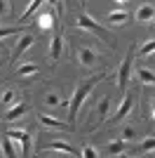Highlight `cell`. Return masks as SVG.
Returning <instances> with one entry per match:
<instances>
[{
    "mask_svg": "<svg viewBox=\"0 0 155 158\" xmlns=\"http://www.w3.org/2000/svg\"><path fill=\"white\" fill-rule=\"evenodd\" d=\"M42 2H45V0H31V5L26 7V10H24V14L19 17V21H21V24H24L26 19H31L33 14H35V12L40 10V5H42Z\"/></svg>",
    "mask_w": 155,
    "mask_h": 158,
    "instance_id": "17",
    "label": "cell"
},
{
    "mask_svg": "<svg viewBox=\"0 0 155 158\" xmlns=\"http://www.w3.org/2000/svg\"><path fill=\"white\" fill-rule=\"evenodd\" d=\"M127 17H129V14L125 12V10H115V12H110L108 17H106V21H110V24H125Z\"/></svg>",
    "mask_w": 155,
    "mask_h": 158,
    "instance_id": "21",
    "label": "cell"
},
{
    "mask_svg": "<svg viewBox=\"0 0 155 158\" xmlns=\"http://www.w3.org/2000/svg\"><path fill=\"white\" fill-rule=\"evenodd\" d=\"M26 111H28V106H26V104H14L12 109H7L5 120H7V123H14V120H19L21 116H26Z\"/></svg>",
    "mask_w": 155,
    "mask_h": 158,
    "instance_id": "12",
    "label": "cell"
},
{
    "mask_svg": "<svg viewBox=\"0 0 155 158\" xmlns=\"http://www.w3.org/2000/svg\"><path fill=\"white\" fill-rule=\"evenodd\" d=\"M101 78H103V73H99V76H92V78H87L85 83H80V85L75 87V92H73V97H71V106H68V120H71V123L78 118V111H80L82 102L89 97V92L94 90V85H97Z\"/></svg>",
    "mask_w": 155,
    "mask_h": 158,
    "instance_id": "1",
    "label": "cell"
},
{
    "mask_svg": "<svg viewBox=\"0 0 155 158\" xmlns=\"http://www.w3.org/2000/svg\"><path fill=\"white\" fill-rule=\"evenodd\" d=\"M33 45H35V35H33V33H24V35L17 40L14 50H12V61H19L21 57H24V52H26V50H31Z\"/></svg>",
    "mask_w": 155,
    "mask_h": 158,
    "instance_id": "4",
    "label": "cell"
},
{
    "mask_svg": "<svg viewBox=\"0 0 155 158\" xmlns=\"http://www.w3.org/2000/svg\"><path fill=\"white\" fill-rule=\"evenodd\" d=\"M150 151H155V137H146L136 149V153H150Z\"/></svg>",
    "mask_w": 155,
    "mask_h": 158,
    "instance_id": "24",
    "label": "cell"
},
{
    "mask_svg": "<svg viewBox=\"0 0 155 158\" xmlns=\"http://www.w3.org/2000/svg\"><path fill=\"white\" fill-rule=\"evenodd\" d=\"M125 149H127V142H122V139L117 137V139H113L108 146H106V151L108 153H113V156H120V153H125Z\"/></svg>",
    "mask_w": 155,
    "mask_h": 158,
    "instance_id": "18",
    "label": "cell"
},
{
    "mask_svg": "<svg viewBox=\"0 0 155 158\" xmlns=\"http://www.w3.org/2000/svg\"><path fill=\"white\" fill-rule=\"evenodd\" d=\"M47 158H57V156H47Z\"/></svg>",
    "mask_w": 155,
    "mask_h": 158,
    "instance_id": "34",
    "label": "cell"
},
{
    "mask_svg": "<svg viewBox=\"0 0 155 158\" xmlns=\"http://www.w3.org/2000/svg\"><path fill=\"white\" fill-rule=\"evenodd\" d=\"M78 26H80V28H87V31L97 33L99 38H106V40H108V43H113V35H110V33L106 31V28H103L101 24H97V21L92 19V17H89V14H87V12H82V14H80V17H78Z\"/></svg>",
    "mask_w": 155,
    "mask_h": 158,
    "instance_id": "2",
    "label": "cell"
},
{
    "mask_svg": "<svg viewBox=\"0 0 155 158\" xmlns=\"http://www.w3.org/2000/svg\"><path fill=\"white\" fill-rule=\"evenodd\" d=\"M78 61H80V66H85V69H92V66H97V52L92 50V47H87V45H82V47H78Z\"/></svg>",
    "mask_w": 155,
    "mask_h": 158,
    "instance_id": "7",
    "label": "cell"
},
{
    "mask_svg": "<svg viewBox=\"0 0 155 158\" xmlns=\"http://www.w3.org/2000/svg\"><path fill=\"white\" fill-rule=\"evenodd\" d=\"M38 123H40V125H42V127H47V130H52V132L71 130V125H66L64 120L54 118V116H50V113H40V116H38Z\"/></svg>",
    "mask_w": 155,
    "mask_h": 158,
    "instance_id": "6",
    "label": "cell"
},
{
    "mask_svg": "<svg viewBox=\"0 0 155 158\" xmlns=\"http://www.w3.org/2000/svg\"><path fill=\"white\" fill-rule=\"evenodd\" d=\"M10 12H12V0H0V19L10 17Z\"/></svg>",
    "mask_w": 155,
    "mask_h": 158,
    "instance_id": "26",
    "label": "cell"
},
{
    "mask_svg": "<svg viewBox=\"0 0 155 158\" xmlns=\"http://www.w3.org/2000/svg\"><path fill=\"white\" fill-rule=\"evenodd\" d=\"M136 78H139V83H143V85H155V73L150 71V69L139 66V69H136Z\"/></svg>",
    "mask_w": 155,
    "mask_h": 158,
    "instance_id": "16",
    "label": "cell"
},
{
    "mask_svg": "<svg viewBox=\"0 0 155 158\" xmlns=\"http://www.w3.org/2000/svg\"><path fill=\"white\" fill-rule=\"evenodd\" d=\"M78 2H80V5H82V10H85V5H87V0H78Z\"/></svg>",
    "mask_w": 155,
    "mask_h": 158,
    "instance_id": "32",
    "label": "cell"
},
{
    "mask_svg": "<svg viewBox=\"0 0 155 158\" xmlns=\"http://www.w3.org/2000/svg\"><path fill=\"white\" fill-rule=\"evenodd\" d=\"M132 106H134V99L129 97V94H125V97H122V104L117 106V111H115V118H117V120H122L125 116H129Z\"/></svg>",
    "mask_w": 155,
    "mask_h": 158,
    "instance_id": "15",
    "label": "cell"
},
{
    "mask_svg": "<svg viewBox=\"0 0 155 158\" xmlns=\"http://www.w3.org/2000/svg\"><path fill=\"white\" fill-rule=\"evenodd\" d=\"M113 2H117V5H125V2H127V0H113Z\"/></svg>",
    "mask_w": 155,
    "mask_h": 158,
    "instance_id": "31",
    "label": "cell"
},
{
    "mask_svg": "<svg viewBox=\"0 0 155 158\" xmlns=\"http://www.w3.org/2000/svg\"><path fill=\"white\" fill-rule=\"evenodd\" d=\"M155 52V40H148V43H143L141 50H139V57H150Z\"/></svg>",
    "mask_w": 155,
    "mask_h": 158,
    "instance_id": "25",
    "label": "cell"
},
{
    "mask_svg": "<svg viewBox=\"0 0 155 158\" xmlns=\"http://www.w3.org/2000/svg\"><path fill=\"white\" fill-rule=\"evenodd\" d=\"M0 149H2L5 158H17V153H14V146H12V137H10V135H5V137H2V142H0Z\"/></svg>",
    "mask_w": 155,
    "mask_h": 158,
    "instance_id": "20",
    "label": "cell"
},
{
    "mask_svg": "<svg viewBox=\"0 0 155 158\" xmlns=\"http://www.w3.org/2000/svg\"><path fill=\"white\" fill-rule=\"evenodd\" d=\"M136 135H139V132H136L134 125H122V127H120V135H117V137L122 139V142H134Z\"/></svg>",
    "mask_w": 155,
    "mask_h": 158,
    "instance_id": "19",
    "label": "cell"
},
{
    "mask_svg": "<svg viewBox=\"0 0 155 158\" xmlns=\"http://www.w3.org/2000/svg\"><path fill=\"white\" fill-rule=\"evenodd\" d=\"M108 113H110V97L108 94H101V99H99V104H97V118L106 120Z\"/></svg>",
    "mask_w": 155,
    "mask_h": 158,
    "instance_id": "13",
    "label": "cell"
},
{
    "mask_svg": "<svg viewBox=\"0 0 155 158\" xmlns=\"http://www.w3.org/2000/svg\"><path fill=\"white\" fill-rule=\"evenodd\" d=\"M61 47H64V38H61V33H57L50 43V59L52 61H57L61 57Z\"/></svg>",
    "mask_w": 155,
    "mask_h": 158,
    "instance_id": "14",
    "label": "cell"
},
{
    "mask_svg": "<svg viewBox=\"0 0 155 158\" xmlns=\"http://www.w3.org/2000/svg\"><path fill=\"white\" fill-rule=\"evenodd\" d=\"M153 28H155V24H153Z\"/></svg>",
    "mask_w": 155,
    "mask_h": 158,
    "instance_id": "35",
    "label": "cell"
},
{
    "mask_svg": "<svg viewBox=\"0 0 155 158\" xmlns=\"http://www.w3.org/2000/svg\"><path fill=\"white\" fill-rule=\"evenodd\" d=\"M80 156H82V158H99V151L94 149V146H89V144H87V146L82 149V153H80Z\"/></svg>",
    "mask_w": 155,
    "mask_h": 158,
    "instance_id": "27",
    "label": "cell"
},
{
    "mask_svg": "<svg viewBox=\"0 0 155 158\" xmlns=\"http://www.w3.org/2000/svg\"><path fill=\"white\" fill-rule=\"evenodd\" d=\"M19 33V28H0V38H7V35H14Z\"/></svg>",
    "mask_w": 155,
    "mask_h": 158,
    "instance_id": "28",
    "label": "cell"
},
{
    "mask_svg": "<svg viewBox=\"0 0 155 158\" xmlns=\"http://www.w3.org/2000/svg\"><path fill=\"white\" fill-rule=\"evenodd\" d=\"M134 19L139 21V24H148V21H155V5H150V2H143V5L136 7L134 12Z\"/></svg>",
    "mask_w": 155,
    "mask_h": 158,
    "instance_id": "8",
    "label": "cell"
},
{
    "mask_svg": "<svg viewBox=\"0 0 155 158\" xmlns=\"http://www.w3.org/2000/svg\"><path fill=\"white\" fill-rule=\"evenodd\" d=\"M132 59H134V50L127 52V57H125L122 64H120V71H117V90H120V92H125L127 80H129V76H132Z\"/></svg>",
    "mask_w": 155,
    "mask_h": 158,
    "instance_id": "3",
    "label": "cell"
},
{
    "mask_svg": "<svg viewBox=\"0 0 155 158\" xmlns=\"http://www.w3.org/2000/svg\"><path fill=\"white\" fill-rule=\"evenodd\" d=\"M45 149L47 151H64V153H71V156H80L75 146L68 144V142H64V139H54V142H50Z\"/></svg>",
    "mask_w": 155,
    "mask_h": 158,
    "instance_id": "10",
    "label": "cell"
},
{
    "mask_svg": "<svg viewBox=\"0 0 155 158\" xmlns=\"http://www.w3.org/2000/svg\"><path fill=\"white\" fill-rule=\"evenodd\" d=\"M47 5H52V7H57L59 10V14H61V0H45Z\"/></svg>",
    "mask_w": 155,
    "mask_h": 158,
    "instance_id": "29",
    "label": "cell"
},
{
    "mask_svg": "<svg viewBox=\"0 0 155 158\" xmlns=\"http://www.w3.org/2000/svg\"><path fill=\"white\" fill-rule=\"evenodd\" d=\"M54 19H57V17H54L52 10L40 12L38 14V28H40V31H52V28H54Z\"/></svg>",
    "mask_w": 155,
    "mask_h": 158,
    "instance_id": "11",
    "label": "cell"
},
{
    "mask_svg": "<svg viewBox=\"0 0 155 158\" xmlns=\"http://www.w3.org/2000/svg\"><path fill=\"white\" fill-rule=\"evenodd\" d=\"M150 116H153V120H155V97H153V111H150Z\"/></svg>",
    "mask_w": 155,
    "mask_h": 158,
    "instance_id": "30",
    "label": "cell"
},
{
    "mask_svg": "<svg viewBox=\"0 0 155 158\" xmlns=\"http://www.w3.org/2000/svg\"><path fill=\"white\" fill-rule=\"evenodd\" d=\"M0 102H2V106H5V109H12L14 104H19V102H17V94H14L12 90H5V92H2V97H0Z\"/></svg>",
    "mask_w": 155,
    "mask_h": 158,
    "instance_id": "23",
    "label": "cell"
},
{
    "mask_svg": "<svg viewBox=\"0 0 155 158\" xmlns=\"http://www.w3.org/2000/svg\"><path fill=\"white\" fill-rule=\"evenodd\" d=\"M42 104H45L47 109H66V106H71V102L61 99L59 92H47L45 97H42Z\"/></svg>",
    "mask_w": 155,
    "mask_h": 158,
    "instance_id": "9",
    "label": "cell"
},
{
    "mask_svg": "<svg viewBox=\"0 0 155 158\" xmlns=\"http://www.w3.org/2000/svg\"><path fill=\"white\" fill-rule=\"evenodd\" d=\"M12 142H19L21 144V158H31V135L26 130H10L7 132Z\"/></svg>",
    "mask_w": 155,
    "mask_h": 158,
    "instance_id": "5",
    "label": "cell"
},
{
    "mask_svg": "<svg viewBox=\"0 0 155 158\" xmlns=\"http://www.w3.org/2000/svg\"><path fill=\"white\" fill-rule=\"evenodd\" d=\"M38 71H40L38 64H21L19 69H17V76H21V78H24V76H35Z\"/></svg>",
    "mask_w": 155,
    "mask_h": 158,
    "instance_id": "22",
    "label": "cell"
},
{
    "mask_svg": "<svg viewBox=\"0 0 155 158\" xmlns=\"http://www.w3.org/2000/svg\"><path fill=\"white\" fill-rule=\"evenodd\" d=\"M148 158H155V153H150V156H148Z\"/></svg>",
    "mask_w": 155,
    "mask_h": 158,
    "instance_id": "33",
    "label": "cell"
}]
</instances>
